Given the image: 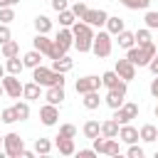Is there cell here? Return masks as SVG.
<instances>
[{"mask_svg":"<svg viewBox=\"0 0 158 158\" xmlns=\"http://www.w3.org/2000/svg\"><path fill=\"white\" fill-rule=\"evenodd\" d=\"M72 32H74V47L79 52H91V44H94V27L84 20H77L72 25Z\"/></svg>","mask_w":158,"mask_h":158,"instance_id":"cell-1","label":"cell"},{"mask_svg":"<svg viewBox=\"0 0 158 158\" xmlns=\"http://www.w3.org/2000/svg\"><path fill=\"white\" fill-rule=\"evenodd\" d=\"M158 47L156 42H148V44H133L131 49H126V59H131L136 67H148L151 59L156 57Z\"/></svg>","mask_w":158,"mask_h":158,"instance_id":"cell-2","label":"cell"},{"mask_svg":"<svg viewBox=\"0 0 158 158\" xmlns=\"http://www.w3.org/2000/svg\"><path fill=\"white\" fill-rule=\"evenodd\" d=\"M32 81H37L40 86L47 89V86H64L67 79H64L62 72H54L52 67H42V64H40V67L32 69Z\"/></svg>","mask_w":158,"mask_h":158,"instance_id":"cell-3","label":"cell"},{"mask_svg":"<svg viewBox=\"0 0 158 158\" xmlns=\"http://www.w3.org/2000/svg\"><path fill=\"white\" fill-rule=\"evenodd\" d=\"M114 35L106 30V32H96L94 35V44H91V52L99 57V59H104V57H109L111 54V49H114V40H111Z\"/></svg>","mask_w":158,"mask_h":158,"instance_id":"cell-4","label":"cell"},{"mask_svg":"<svg viewBox=\"0 0 158 158\" xmlns=\"http://www.w3.org/2000/svg\"><path fill=\"white\" fill-rule=\"evenodd\" d=\"M2 148H5V156H10V158H22V153H25V141L20 138V133H5V136H2Z\"/></svg>","mask_w":158,"mask_h":158,"instance_id":"cell-5","label":"cell"},{"mask_svg":"<svg viewBox=\"0 0 158 158\" xmlns=\"http://www.w3.org/2000/svg\"><path fill=\"white\" fill-rule=\"evenodd\" d=\"M138 116V104H133V101H123L118 109H114V118L123 126V123H131L133 118Z\"/></svg>","mask_w":158,"mask_h":158,"instance_id":"cell-6","label":"cell"},{"mask_svg":"<svg viewBox=\"0 0 158 158\" xmlns=\"http://www.w3.org/2000/svg\"><path fill=\"white\" fill-rule=\"evenodd\" d=\"M94 151L96 153H104V156H118L121 153L118 141L116 138H106V136H96L94 138Z\"/></svg>","mask_w":158,"mask_h":158,"instance_id":"cell-7","label":"cell"},{"mask_svg":"<svg viewBox=\"0 0 158 158\" xmlns=\"http://www.w3.org/2000/svg\"><path fill=\"white\" fill-rule=\"evenodd\" d=\"M0 81H2V89H5V94H7L10 99H20V96H22V86H25V84H20L17 74H5Z\"/></svg>","mask_w":158,"mask_h":158,"instance_id":"cell-8","label":"cell"},{"mask_svg":"<svg viewBox=\"0 0 158 158\" xmlns=\"http://www.w3.org/2000/svg\"><path fill=\"white\" fill-rule=\"evenodd\" d=\"M101 86V77H96V74H86V77H81V79H77V84H74V89H77V94H86V91H96Z\"/></svg>","mask_w":158,"mask_h":158,"instance_id":"cell-9","label":"cell"},{"mask_svg":"<svg viewBox=\"0 0 158 158\" xmlns=\"http://www.w3.org/2000/svg\"><path fill=\"white\" fill-rule=\"evenodd\" d=\"M123 101H126V84H121V86H116V89H109L106 96H104V104H106L109 109H118Z\"/></svg>","mask_w":158,"mask_h":158,"instance_id":"cell-10","label":"cell"},{"mask_svg":"<svg viewBox=\"0 0 158 158\" xmlns=\"http://www.w3.org/2000/svg\"><path fill=\"white\" fill-rule=\"evenodd\" d=\"M32 44H35V49H40L44 57L54 59V40H49V37H47V35H42V32H37V35H35V40H32Z\"/></svg>","mask_w":158,"mask_h":158,"instance_id":"cell-11","label":"cell"},{"mask_svg":"<svg viewBox=\"0 0 158 158\" xmlns=\"http://www.w3.org/2000/svg\"><path fill=\"white\" fill-rule=\"evenodd\" d=\"M114 69H116V74H118L123 81L136 79V64H133L131 59H126V57H123V59H116V67H114Z\"/></svg>","mask_w":158,"mask_h":158,"instance_id":"cell-12","label":"cell"},{"mask_svg":"<svg viewBox=\"0 0 158 158\" xmlns=\"http://www.w3.org/2000/svg\"><path fill=\"white\" fill-rule=\"evenodd\" d=\"M40 121H42L44 126H54V123L59 121V106L47 101V104L40 109Z\"/></svg>","mask_w":158,"mask_h":158,"instance_id":"cell-13","label":"cell"},{"mask_svg":"<svg viewBox=\"0 0 158 158\" xmlns=\"http://www.w3.org/2000/svg\"><path fill=\"white\" fill-rule=\"evenodd\" d=\"M81 20H84V22H89L91 27H104V25H106V20H109V15H106V10H101V7H99V10H91V7H89V10H86V15H84Z\"/></svg>","mask_w":158,"mask_h":158,"instance_id":"cell-14","label":"cell"},{"mask_svg":"<svg viewBox=\"0 0 158 158\" xmlns=\"http://www.w3.org/2000/svg\"><path fill=\"white\" fill-rule=\"evenodd\" d=\"M138 138H141V133H138V128H133L131 123H123L121 128H118V141H123V143H138Z\"/></svg>","mask_w":158,"mask_h":158,"instance_id":"cell-15","label":"cell"},{"mask_svg":"<svg viewBox=\"0 0 158 158\" xmlns=\"http://www.w3.org/2000/svg\"><path fill=\"white\" fill-rule=\"evenodd\" d=\"M121 84H128V81H123V79L116 74V69L101 74V86H106V89H116V86H121Z\"/></svg>","mask_w":158,"mask_h":158,"instance_id":"cell-16","label":"cell"},{"mask_svg":"<svg viewBox=\"0 0 158 158\" xmlns=\"http://www.w3.org/2000/svg\"><path fill=\"white\" fill-rule=\"evenodd\" d=\"M54 146H57V151H59L62 156H74V153H77V146H74V138H64V136H57V141H54Z\"/></svg>","mask_w":158,"mask_h":158,"instance_id":"cell-17","label":"cell"},{"mask_svg":"<svg viewBox=\"0 0 158 158\" xmlns=\"http://www.w3.org/2000/svg\"><path fill=\"white\" fill-rule=\"evenodd\" d=\"M118 128H121V123L111 116V118H106V121L101 123V136H106V138H118Z\"/></svg>","mask_w":158,"mask_h":158,"instance_id":"cell-18","label":"cell"},{"mask_svg":"<svg viewBox=\"0 0 158 158\" xmlns=\"http://www.w3.org/2000/svg\"><path fill=\"white\" fill-rule=\"evenodd\" d=\"M44 99L49 101V104H62L64 99H67V94H64V86H47V94H44Z\"/></svg>","mask_w":158,"mask_h":158,"instance_id":"cell-19","label":"cell"},{"mask_svg":"<svg viewBox=\"0 0 158 158\" xmlns=\"http://www.w3.org/2000/svg\"><path fill=\"white\" fill-rule=\"evenodd\" d=\"M22 62H25V67H27V69H35V67H40V64H42V52H40V49H30V52H25Z\"/></svg>","mask_w":158,"mask_h":158,"instance_id":"cell-20","label":"cell"},{"mask_svg":"<svg viewBox=\"0 0 158 158\" xmlns=\"http://www.w3.org/2000/svg\"><path fill=\"white\" fill-rule=\"evenodd\" d=\"M81 133H84L86 138H91V141H94L96 136H101V123H99V121H94V118H89V121L81 126Z\"/></svg>","mask_w":158,"mask_h":158,"instance_id":"cell-21","label":"cell"},{"mask_svg":"<svg viewBox=\"0 0 158 158\" xmlns=\"http://www.w3.org/2000/svg\"><path fill=\"white\" fill-rule=\"evenodd\" d=\"M138 133H141V141L143 143H156V138H158V128L153 123H143Z\"/></svg>","mask_w":158,"mask_h":158,"instance_id":"cell-22","label":"cell"},{"mask_svg":"<svg viewBox=\"0 0 158 158\" xmlns=\"http://www.w3.org/2000/svg\"><path fill=\"white\" fill-rule=\"evenodd\" d=\"M106 30H109L114 37H116L118 32H123V30H126V25H123V17H118V15H114V17H111V15H109V20H106Z\"/></svg>","mask_w":158,"mask_h":158,"instance_id":"cell-23","label":"cell"},{"mask_svg":"<svg viewBox=\"0 0 158 158\" xmlns=\"http://www.w3.org/2000/svg\"><path fill=\"white\" fill-rule=\"evenodd\" d=\"M72 67H74V62H72L67 54H62L59 59H52V69H54V72H62V74H67V72H72Z\"/></svg>","mask_w":158,"mask_h":158,"instance_id":"cell-24","label":"cell"},{"mask_svg":"<svg viewBox=\"0 0 158 158\" xmlns=\"http://www.w3.org/2000/svg\"><path fill=\"white\" fill-rule=\"evenodd\" d=\"M81 96H84V99H81L84 109H89V111L99 109V104H101V99H99V89H96V91H86V94H81Z\"/></svg>","mask_w":158,"mask_h":158,"instance_id":"cell-25","label":"cell"},{"mask_svg":"<svg viewBox=\"0 0 158 158\" xmlns=\"http://www.w3.org/2000/svg\"><path fill=\"white\" fill-rule=\"evenodd\" d=\"M40 91H42V86H40L37 81H30V84H25V86H22V96H25L27 101L40 99Z\"/></svg>","mask_w":158,"mask_h":158,"instance_id":"cell-26","label":"cell"},{"mask_svg":"<svg viewBox=\"0 0 158 158\" xmlns=\"http://www.w3.org/2000/svg\"><path fill=\"white\" fill-rule=\"evenodd\" d=\"M116 37H118V47H123V49H131V47L136 44V32L123 30V32H118Z\"/></svg>","mask_w":158,"mask_h":158,"instance_id":"cell-27","label":"cell"},{"mask_svg":"<svg viewBox=\"0 0 158 158\" xmlns=\"http://www.w3.org/2000/svg\"><path fill=\"white\" fill-rule=\"evenodd\" d=\"M0 52H2V57H5V59L17 57V54H20V44H17L15 40H7L5 44H0Z\"/></svg>","mask_w":158,"mask_h":158,"instance_id":"cell-28","label":"cell"},{"mask_svg":"<svg viewBox=\"0 0 158 158\" xmlns=\"http://www.w3.org/2000/svg\"><path fill=\"white\" fill-rule=\"evenodd\" d=\"M5 69H7V74H20V72L25 69V62L20 59V54H17V57H10V59L5 62Z\"/></svg>","mask_w":158,"mask_h":158,"instance_id":"cell-29","label":"cell"},{"mask_svg":"<svg viewBox=\"0 0 158 158\" xmlns=\"http://www.w3.org/2000/svg\"><path fill=\"white\" fill-rule=\"evenodd\" d=\"M35 30L42 32V35H47V32L52 30V20H49L47 15H37V17H35Z\"/></svg>","mask_w":158,"mask_h":158,"instance_id":"cell-30","label":"cell"},{"mask_svg":"<svg viewBox=\"0 0 158 158\" xmlns=\"http://www.w3.org/2000/svg\"><path fill=\"white\" fill-rule=\"evenodd\" d=\"M123 7H128V10H148V5L153 2V0H118Z\"/></svg>","mask_w":158,"mask_h":158,"instance_id":"cell-31","label":"cell"},{"mask_svg":"<svg viewBox=\"0 0 158 158\" xmlns=\"http://www.w3.org/2000/svg\"><path fill=\"white\" fill-rule=\"evenodd\" d=\"M74 22H77V15L72 12V7H67V10L59 12V25H62V27H72Z\"/></svg>","mask_w":158,"mask_h":158,"instance_id":"cell-32","label":"cell"},{"mask_svg":"<svg viewBox=\"0 0 158 158\" xmlns=\"http://www.w3.org/2000/svg\"><path fill=\"white\" fill-rule=\"evenodd\" d=\"M0 121H2V123H15V121H20V118H17V111H15V106H7V109H2V111H0Z\"/></svg>","mask_w":158,"mask_h":158,"instance_id":"cell-33","label":"cell"},{"mask_svg":"<svg viewBox=\"0 0 158 158\" xmlns=\"http://www.w3.org/2000/svg\"><path fill=\"white\" fill-rule=\"evenodd\" d=\"M49 151H52V141H49V138H37V141H35V153L47 156Z\"/></svg>","mask_w":158,"mask_h":158,"instance_id":"cell-34","label":"cell"},{"mask_svg":"<svg viewBox=\"0 0 158 158\" xmlns=\"http://www.w3.org/2000/svg\"><path fill=\"white\" fill-rule=\"evenodd\" d=\"M15 111H17V118L20 121H27L30 118V104H27V99L25 101H17L15 104Z\"/></svg>","mask_w":158,"mask_h":158,"instance_id":"cell-35","label":"cell"},{"mask_svg":"<svg viewBox=\"0 0 158 158\" xmlns=\"http://www.w3.org/2000/svg\"><path fill=\"white\" fill-rule=\"evenodd\" d=\"M146 27L148 30H158V10H146Z\"/></svg>","mask_w":158,"mask_h":158,"instance_id":"cell-36","label":"cell"},{"mask_svg":"<svg viewBox=\"0 0 158 158\" xmlns=\"http://www.w3.org/2000/svg\"><path fill=\"white\" fill-rule=\"evenodd\" d=\"M148 42H153V40H151V30H148V27L136 30V44H148Z\"/></svg>","mask_w":158,"mask_h":158,"instance_id":"cell-37","label":"cell"},{"mask_svg":"<svg viewBox=\"0 0 158 158\" xmlns=\"http://www.w3.org/2000/svg\"><path fill=\"white\" fill-rule=\"evenodd\" d=\"M57 136H64V138H74V136H77V126H74V123H62Z\"/></svg>","mask_w":158,"mask_h":158,"instance_id":"cell-38","label":"cell"},{"mask_svg":"<svg viewBox=\"0 0 158 158\" xmlns=\"http://www.w3.org/2000/svg\"><path fill=\"white\" fill-rule=\"evenodd\" d=\"M15 20V10L12 7H0V22L2 25H10Z\"/></svg>","mask_w":158,"mask_h":158,"instance_id":"cell-39","label":"cell"},{"mask_svg":"<svg viewBox=\"0 0 158 158\" xmlns=\"http://www.w3.org/2000/svg\"><path fill=\"white\" fill-rule=\"evenodd\" d=\"M86 10H89V7H86V2H84V0H79V2H74V5H72V12L77 15V20H81V17L86 15Z\"/></svg>","mask_w":158,"mask_h":158,"instance_id":"cell-40","label":"cell"},{"mask_svg":"<svg viewBox=\"0 0 158 158\" xmlns=\"http://www.w3.org/2000/svg\"><path fill=\"white\" fill-rule=\"evenodd\" d=\"M126 153H128V158H143V156H146V151H143V148H141L138 143H131Z\"/></svg>","mask_w":158,"mask_h":158,"instance_id":"cell-41","label":"cell"},{"mask_svg":"<svg viewBox=\"0 0 158 158\" xmlns=\"http://www.w3.org/2000/svg\"><path fill=\"white\" fill-rule=\"evenodd\" d=\"M7 40H12V32H10V27H7V25H2V22H0V44H5Z\"/></svg>","mask_w":158,"mask_h":158,"instance_id":"cell-42","label":"cell"},{"mask_svg":"<svg viewBox=\"0 0 158 158\" xmlns=\"http://www.w3.org/2000/svg\"><path fill=\"white\" fill-rule=\"evenodd\" d=\"M49 5H52V10H54V12H62V10H67V7H69V2H67V0H52Z\"/></svg>","mask_w":158,"mask_h":158,"instance_id":"cell-43","label":"cell"},{"mask_svg":"<svg viewBox=\"0 0 158 158\" xmlns=\"http://www.w3.org/2000/svg\"><path fill=\"white\" fill-rule=\"evenodd\" d=\"M148 91H151V96H153V99H158V74H153V79H151V86H148Z\"/></svg>","mask_w":158,"mask_h":158,"instance_id":"cell-44","label":"cell"},{"mask_svg":"<svg viewBox=\"0 0 158 158\" xmlns=\"http://www.w3.org/2000/svg\"><path fill=\"white\" fill-rule=\"evenodd\" d=\"M77 156H79V158H94L96 151H94V148H81V151H77Z\"/></svg>","mask_w":158,"mask_h":158,"instance_id":"cell-45","label":"cell"},{"mask_svg":"<svg viewBox=\"0 0 158 158\" xmlns=\"http://www.w3.org/2000/svg\"><path fill=\"white\" fill-rule=\"evenodd\" d=\"M148 69H151L153 74H158V52H156V57L151 59V64H148Z\"/></svg>","mask_w":158,"mask_h":158,"instance_id":"cell-46","label":"cell"},{"mask_svg":"<svg viewBox=\"0 0 158 158\" xmlns=\"http://www.w3.org/2000/svg\"><path fill=\"white\" fill-rule=\"evenodd\" d=\"M0 7H12V5H10V0H0Z\"/></svg>","mask_w":158,"mask_h":158,"instance_id":"cell-47","label":"cell"},{"mask_svg":"<svg viewBox=\"0 0 158 158\" xmlns=\"http://www.w3.org/2000/svg\"><path fill=\"white\" fill-rule=\"evenodd\" d=\"M5 72H7V69H5V67H2V64H0V79H2V77H5Z\"/></svg>","mask_w":158,"mask_h":158,"instance_id":"cell-48","label":"cell"},{"mask_svg":"<svg viewBox=\"0 0 158 158\" xmlns=\"http://www.w3.org/2000/svg\"><path fill=\"white\" fill-rule=\"evenodd\" d=\"M2 94H5V89H2V81H0V96H2Z\"/></svg>","mask_w":158,"mask_h":158,"instance_id":"cell-49","label":"cell"},{"mask_svg":"<svg viewBox=\"0 0 158 158\" xmlns=\"http://www.w3.org/2000/svg\"><path fill=\"white\" fill-rule=\"evenodd\" d=\"M17 2H20V0H10V5H17Z\"/></svg>","mask_w":158,"mask_h":158,"instance_id":"cell-50","label":"cell"},{"mask_svg":"<svg viewBox=\"0 0 158 158\" xmlns=\"http://www.w3.org/2000/svg\"><path fill=\"white\" fill-rule=\"evenodd\" d=\"M153 114H156V118H158V104H156V111H153Z\"/></svg>","mask_w":158,"mask_h":158,"instance_id":"cell-51","label":"cell"},{"mask_svg":"<svg viewBox=\"0 0 158 158\" xmlns=\"http://www.w3.org/2000/svg\"><path fill=\"white\" fill-rule=\"evenodd\" d=\"M0 146H2V136H0Z\"/></svg>","mask_w":158,"mask_h":158,"instance_id":"cell-52","label":"cell"},{"mask_svg":"<svg viewBox=\"0 0 158 158\" xmlns=\"http://www.w3.org/2000/svg\"><path fill=\"white\" fill-rule=\"evenodd\" d=\"M156 158H158V151H156Z\"/></svg>","mask_w":158,"mask_h":158,"instance_id":"cell-53","label":"cell"},{"mask_svg":"<svg viewBox=\"0 0 158 158\" xmlns=\"http://www.w3.org/2000/svg\"><path fill=\"white\" fill-rule=\"evenodd\" d=\"M47 2H52V0H47Z\"/></svg>","mask_w":158,"mask_h":158,"instance_id":"cell-54","label":"cell"},{"mask_svg":"<svg viewBox=\"0 0 158 158\" xmlns=\"http://www.w3.org/2000/svg\"><path fill=\"white\" fill-rule=\"evenodd\" d=\"M156 47H158V42H156Z\"/></svg>","mask_w":158,"mask_h":158,"instance_id":"cell-55","label":"cell"},{"mask_svg":"<svg viewBox=\"0 0 158 158\" xmlns=\"http://www.w3.org/2000/svg\"><path fill=\"white\" fill-rule=\"evenodd\" d=\"M156 143H158V138H156Z\"/></svg>","mask_w":158,"mask_h":158,"instance_id":"cell-56","label":"cell"}]
</instances>
